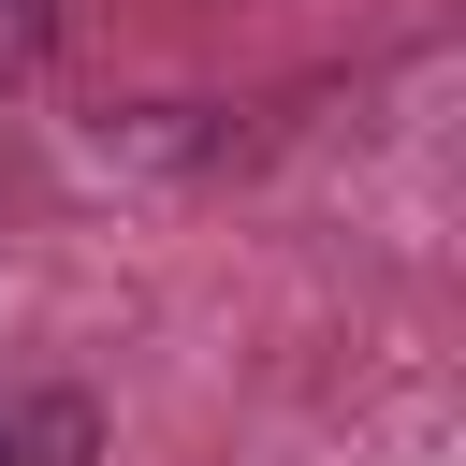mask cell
<instances>
[{
	"instance_id": "1",
	"label": "cell",
	"mask_w": 466,
	"mask_h": 466,
	"mask_svg": "<svg viewBox=\"0 0 466 466\" xmlns=\"http://www.w3.org/2000/svg\"><path fill=\"white\" fill-rule=\"evenodd\" d=\"M44 29H58V15H44V0H0V58H29V44H44Z\"/></svg>"
},
{
	"instance_id": "2",
	"label": "cell",
	"mask_w": 466,
	"mask_h": 466,
	"mask_svg": "<svg viewBox=\"0 0 466 466\" xmlns=\"http://www.w3.org/2000/svg\"><path fill=\"white\" fill-rule=\"evenodd\" d=\"M0 466H15V437H0Z\"/></svg>"
}]
</instances>
